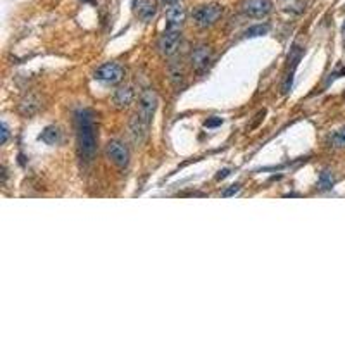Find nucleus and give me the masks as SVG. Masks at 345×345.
Instances as JSON below:
<instances>
[{
    "mask_svg": "<svg viewBox=\"0 0 345 345\" xmlns=\"http://www.w3.org/2000/svg\"><path fill=\"white\" fill-rule=\"evenodd\" d=\"M76 128H78V149H80V157L85 162H90L95 156V149H97L93 113H92L90 109H80L76 113Z\"/></svg>",
    "mask_w": 345,
    "mask_h": 345,
    "instance_id": "f257e3e1",
    "label": "nucleus"
},
{
    "mask_svg": "<svg viewBox=\"0 0 345 345\" xmlns=\"http://www.w3.org/2000/svg\"><path fill=\"white\" fill-rule=\"evenodd\" d=\"M124 76V69L121 68L117 62H106L102 64L100 68L95 71V80L104 81V83L109 85H116L123 80Z\"/></svg>",
    "mask_w": 345,
    "mask_h": 345,
    "instance_id": "f03ea898",
    "label": "nucleus"
},
{
    "mask_svg": "<svg viewBox=\"0 0 345 345\" xmlns=\"http://www.w3.org/2000/svg\"><path fill=\"white\" fill-rule=\"evenodd\" d=\"M223 14V7L219 4H209L202 5L193 12V19L197 21V24L207 28V26H212Z\"/></svg>",
    "mask_w": 345,
    "mask_h": 345,
    "instance_id": "7ed1b4c3",
    "label": "nucleus"
},
{
    "mask_svg": "<svg viewBox=\"0 0 345 345\" xmlns=\"http://www.w3.org/2000/svg\"><path fill=\"white\" fill-rule=\"evenodd\" d=\"M157 104H159V98L154 90H145L140 97V104H138V116L143 117L147 123H152V117L156 114Z\"/></svg>",
    "mask_w": 345,
    "mask_h": 345,
    "instance_id": "20e7f679",
    "label": "nucleus"
},
{
    "mask_svg": "<svg viewBox=\"0 0 345 345\" xmlns=\"http://www.w3.org/2000/svg\"><path fill=\"white\" fill-rule=\"evenodd\" d=\"M106 154L117 167H126L130 162V150L119 140H111L106 147Z\"/></svg>",
    "mask_w": 345,
    "mask_h": 345,
    "instance_id": "39448f33",
    "label": "nucleus"
},
{
    "mask_svg": "<svg viewBox=\"0 0 345 345\" xmlns=\"http://www.w3.org/2000/svg\"><path fill=\"white\" fill-rule=\"evenodd\" d=\"M242 11L249 18H264L273 11L271 0H245L242 4Z\"/></svg>",
    "mask_w": 345,
    "mask_h": 345,
    "instance_id": "423d86ee",
    "label": "nucleus"
},
{
    "mask_svg": "<svg viewBox=\"0 0 345 345\" xmlns=\"http://www.w3.org/2000/svg\"><path fill=\"white\" fill-rule=\"evenodd\" d=\"M180 29H166L159 40V52L162 55H173L180 44Z\"/></svg>",
    "mask_w": 345,
    "mask_h": 345,
    "instance_id": "0eeeda50",
    "label": "nucleus"
},
{
    "mask_svg": "<svg viewBox=\"0 0 345 345\" xmlns=\"http://www.w3.org/2000/svg\"><path fill=\"white\" fill-rule=\"evenodd\" d=\"M149 126L150 123H147L143 117H140L138 114H135L130 121V135L133 138V142L138 143V145H142L145 142L147 135H149Z\"/></svg>",
    "mask_w": 345,
    "mask_h": 345,
    "instance_id": "6e6552de",
    "label": "nucleus"
},
{
    "mask_svg": "<svg viewBox=\"0 0 345 345\" xmlns=\"http://www.w3.org/2000/svg\"><path fill=\"white\" fill-rule=\"evenodd\" d=\"M211 47H207V45H199V47L193 48L192 55H190V64H192L193 69L197 71H202L204 68H207L209 61H211Z\"/></svg>",
    "mask_w": 345,
    "mask_h": 345,
    "instance_id": "1a4fd4ad",
    "label": "nucleus"
},
{
    "mask_svg": "<svg viewBox=\"0 0 345 345\" xmlns=\"http://www.w3.org/2000/svg\"><path fill=\"white\" fill-rule=\"evenodd\" d=\"M166 29H180L185 21V7L182 4H173L166 12Z\"/></svg>",
    "mask_w": 345,
    "mask_h": 345,
    "instance_id": "9d476101",
    "label": "nucleus"
},
{
    "mask_svg": "<svg viewBox=\"0 0 345 345\" xmlns=\"http://www.w3.org/2000/svg\"><path fill=\"white\" fill-rule=\"evenodd\" d=\"M137 12L143 21H150L157 14V2L156 0H140Z\"/></svg>",
    "mask_w": 345,
    "mask_h": 345,
    "instance_id": "9b49d317",
    "label": "nucleus"
},
{
    "mask_svg": "<svg viewBox=\"0 0 345 345\" xmlns=\"http://www.w3.org/2000/svg\"><path fill=\"white\" fill-rule=\"evenodd\" d=\"M135 98V92L131 87H123L119 88V90H116V93H114L113 100L114 104H116L117 107H128L133 102Z\"/></svg>",
    "mask_w": 345,
    "mask_h": 345,
    "instance_id": "f8f14e48",
    "label": "nucleus"
},
{
    "mask_svg": "<svg viewBox=\"0 0 345 345\" xmlns=\"http://www.w3.org/2000/svg\"><path fill=\"white\" fill-rule=\"evenodd\" d=\"M40 109V100H38L35 95H28L24 100H21L19 104V111H21L23 116H31L35 114L37 111Z\"/></svg>",
    "mask_w": 345,
    "mask_h": 345,
    "instance_id": "ddd939ff",
    "label": "nucleus"
},
{
    "mask_svg": "<svg viewBox=\"0 0 345 345\" xmlns=\"http://www.w3.org/2000/svg\"><path fill=\"white\" fill-rule=\"evenodd\" d=\"M40 140L45 142L47 145H55L61 140V131H59L57 126H47L40 135Z\"/></svg>",
    "mask_w": 345,
    "mask_h": 345,
    "instance_id": "4468645a",
    "label": "nucleus"
},
{
    "mask_svg": "<svg viewBox=\"0 0 345 345\" xmlns=\"http://www.w3.org/2000/svg\"><path fill=\"white\" fill-rule=\"evenodd\" d=\"M333 183H335V178H333V175H331L330 171L328 169L321 171L320 178H318V186H320L321 190H330L331 186H333Z\"/></svg>",
    "mask_w": 345,
    "mask_h": 345,
    "instance_id": "2eb2a0df",
    "label": "nucleus"
},
{
    "mask_svg": "<svg viewBox=\"0 0 345 345\" xmlns=\"http://www.w3.org/2000/svg\"><path fill=\"white\" fill-rule=\"evenodd\" d=\"M268 31H269L268 24H255V26H251V28L245 31V37H247V38L262 37V35H266Z\"/></svg>",
    "mask_w": 345,
    "mask_h": 345,
    "instance_id": "dca6fc26",
    "label": "nucleus"
},
{
    "mask_svg": "<svg viewBox=\"0 0 345 345\" xmlns=\"http://www.w3.org/2000/svg\"><path fill=\"white\" fill-rule=\"evenodd\" d=\"M331 143H333V147H345V128L331 135Z\"/></svg>",
    "mask_w": 345,
    "mask_h": 345,
    "instance_id": "f3484780",
    "label": "nucleus"
},
{
    "mask_svg": "<svg viewBox=\"0 0 345 345\" xmlns=\"http://www.w3.org/2000/svg\"><path fill=\"white\" fill-rule=\"evenodd\" d=\"M238 192H240V185H238V183H235V185H230L226 190H223V192H221V197H223V199H228V197L236 195Z\"/></svg>",
    "mask_w": 345,
    "mask_h": 345,
    "instance_id": "a211bd4d",
    "label": "nucleus"
},
{
    "mask_svg": "<svg viewBox=\"0 0 345 345\" xmlns=\"http://www.w3.org/2000/svg\"><path fill=\"white\" fill-rule=\"evenodd\" d=\"M221 124H223L221 117H211V119H207L206 123H204V126L206 128H216V126H221Z\"/></svg>",
    "mask_w": 345,
    "mask_h": 345,
    "instance_id": "6ab92c4d",
    "label": "nucleus"
},
{
    "mask_svg": "<svg viewBox=\"0 0 345 345\" xmlns=\"http://www.w3.org/2000/svg\"><path fill=\"white\" fill-rule=\"evenodd\" d=\"M0 130H2V138H0V143H2V145H5V143H7V140H9V128H7V124L2 123V128H0Z\"/></svg>",
    "mask_w": 345,
    "mask_h": 345,
    "instance_id": "aec40b11",
    "label": "nucleus"
},
{
    "mask_svg": "<svg viewBox=\"0 0 345 345\" xmlns=\"http://www.w3.org/2000/svg\"><path fill=\"white\" fill-rule=\"evenodd\" d=\"M230 175H231V171H230V169H223V171H219V173H218L216 180H218V182H221V180H225L226 176H230Z\"/></svg>",
    "mask_w": 345,
    "mask_h": 345,
    "instance_id": "412c9836",
    "label": "nucleus"
},
{
    "mask_svg": "<svg viewBox=\"0 0 345 345\" xmlns=\"http://www.w3.org/2000/svg\"><path fill=\"white\" fill-rule=\"evenodd\" d=\"M178 0H162V4H166V5H173V4H176Z\"/></svg>",
    "mask_w": 345,
    "mask_h": 345,
    "instance_id": "4be33fe9",
    "label": "nucleus"
},
{
    "mask_svg": "<svg viewBox=\"0 0 345 345\" xmlns=\"http://www.w3.org/2000/svg\"><path fill=\"white\" fill-rule=\"evenodd\" d=\"M342 31H344V37H345V24H344V28H342Z\"/></svg>",
    "mask_w": 345,
    "mask_h": 345,
    "instance_id": "5701e85b",
    "label": "nucleus"
}]
</instances>
